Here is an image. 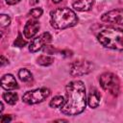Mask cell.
<instances>
[{"label":"cell","instance_id":"5","mask_svg":"<svg viewBox=\"0 0 123 123\" xmlns=\"http://www.w3.org/2000/svg\"><path fill=\"white\" fill-rule=\"evenodd\" d=\"M50 95V90L47 87H40L27 91L22 96V101L29 105L40 103Z\"/></svg>","mask_w":123,"mask_h":123},{"label":"cell","instance_id":"13","mask_svg":"<svg viewBox=\"0 0 123 123\" xmlns=\"http://www.w3.org/2000/svg\"><path fill=\"white\" fill-rule=\"evenodd\" d=\"M18 77H19V79H20L22 82H24V83H29V82H31V81L33 80V75H32V73H31L28 69H26V68H21V69L18 71Z\"/></svg>","mask_w":123,"mask_h":123},{"label":"cell","instance_id":"25","mask_svg":"<svg viewBox=\"0 0 123 123\" xmlns=\"http://www.w3.org/2000/svg\"><path fill=\"white\" fill-rule=\"evenodd\" d=\"M57 122H66L67 120H65V119H58V120H56Z\"/></svg>","mask_w":123,"mask_h":123},{"label":"cell","instance_id":"18","mask_svg":"<svg viewBox=\"0 0 123 123\" xmlns=\"http://www.w3.org/2000/svg\"><path fill=\"white\" fill-rule=\"evenodd\" d=\"M10 23H11V18L9 15L4 14V13L0 15V24L2 27H7L10 25Z\"/></svg>","mask_w":123,"mask_h":123},{"label":"cell","instance_id":"15","mask_svg":"<svg viewBox=\"0 0 123 123\" xmlns=\"http://www.w3.org/2000/svg\"><path fill=\"white\" fill-rule=\"evenodd\" d=\"M37 61L38 64L43 65V66H48L54 62V58L51 56H47V55H41L37 58Z\"/></svg>","mask_w":123,"mask_h":123},{"label":"cell","instance_id":"21","mask_svg":"<svg viewBox=\"0 0 123 123\" xmlns=\"http://www.w3.org/2000/svg\"><path fill=\"white\" fill-rule=\"evenodd\" d=\"M11 120H12V117H11V115H9V114H4V115H2L1 118H0V122H2V123L10 122Z\"/></svg>","mask_w":123,"mask_h":123},{"label":"cell","instance_id":"10","mask_svg":"<svg viewBox=\"0 0 123 123\" xmlns=\"http://www.w3.org/2000/svg\"><path fill=\"white\" fill-rule=\"evenodd\" d=\"M1 86L4 89H15L18 87L15 78L12 74H5L1 78Z\"/></svg>","mask_w":123,"mask_h":123},{"label":"cell","instance_id":"17","mask_svg":"<svg viewBox=\"0 0 123 123\" xmlns=\"http://www.w3.org/2000/svg\"><path fill=\"white\" fill-rule=\"evenodd\" d=\"M42 12H43V10L41 8H34L30 11V15L37 19V18H39L41 15H42Z\"/></svg>","mask_w":123,"mask_h":123},{"label":"cell","instance_id":"11","mask_svg":"<svg viewBox=\"0 0 123 123\" xmlns=\"http://www.w3.org/2000/svg\"><path fill=\"white\" fill-rule=\"evenodd\" d=\"M100 100H101V95H100L99 91L96 88L90 87V90H89V93H88V97H87L88 106L90 108H92V109H95L100 104Z\"/></svg>","mask_w":123,"mask_h":123},{"label":"cell","instance_id":"6","mask_svg":"<svg viewBox=\"0 0 123 123\" xmlns=\"http://www.w3.org/2000/svg\"><path fill=\"white\" fill-rule=\"evenodd\" d=\"M94 68V64L88 61H75L70 65V74L73 77L83 76L91 72Z\"/></svg>","mask_w":123,"mask_h":123},{"label":"cell","instance_id":"19","mask_svg":"<svg viewBox=\"0 0 123 123\" xmlns=\"http://www.w3.org/2000/svg\"><path fill=\"white\" fill-rule=\"evenodd\" d=\"M26 43H27V42L22 38V35L19 33L18 36H17V37L15 38V40H14V42H13L14 46H17V47H24V46L26 45Z\"/></svg>","mask_w":123,"mask_h":123},{"label":"cell","instance_id":"27","mask_svg":"<svg viewBox=\"0 0 123 123\" xmlns=\"http://www.w3.org/2000/svg\"><path fill=\"white\" fill-rule=\"evenodd\" d=\"M3 110H4V105H3V103L1 102V111H3Z\"/></svg>","mask_w":123,"mask_h":123},{"label":"cell","instance_id":"8","mask_svg":"<svg viewBox=\"0 0 123 123\" xmlns=\"http://www.w3.org/2000/svg\"><path fill=\"white\" fill-rule=\"evenodd\" d=\"M101 20L105 23L123 25V9H115L104 13L101 16Z\"/></svg>","mask_w":123,"mask_h":123},{"label":"cell","instance_id":"12","mask_svg":"<svg viewBox=\"0 0 123 123\" xmlns=\"http://www.w3.org/2000/svg\"><path fill=\"white\" fill-rule=\"evenodd\" d=\"M93 5V0H76L72 6L76 11L79 12H86L91 9Z\"/></svg>","mask_w":123,"mask_h":123},{"label":"cell","instance_id":"22","mask_svg":"<svg viewBox=\"0 0 123 123\" xmlns=\"http://www.w3.org/2000/svg\"><path fill=\"white\" fill-rule=\"evenodd\" d=\"M7 63H9V61H8L4 56H1V65L4 66V65H6Z\"/></svg>","mask_w":123,"mask_h":123},{"label":"cell","instance_id":"1","mask_svg":"<svg viewBox=\"0 0 123 123\" xmlns=\"http://www.w3.org/2000/svg\"><path fill=\"white\" fill-rule=\"evenodd\" d=\"M66 100L61 111L66 115H77L82 113L86 105V87L82 81H72L65 87Z\"/></svg>","mask_w":123,"mask_h":123},{"label":"cell","instance_id":"16","mask_svg":"<svg viewBox=\"0 0 123 123\" xmlns=\"http://www.w3.org/2000/svg\"><path fill=\"white\" fill-rule=\"evenodd\" d=\"M3 99L10 105H14L17 102L18 96L15 92H5L3 94Z\"/></svg>","mask_w":123,"mask_h":123},{"label":"cell","instance_id":"4","mask_svg":"<svg viewBox=\"0 0 123 123\" xmlns=\"http://www.w3.org/2000/svg\"><path fill=\"white\" fill-rule=\"evenodd\" d=\"M102 88L110 92L113 96H117L120 92V82L118 77L111 72H105L99 78Z\"/></svg>","mask_w":123,"mask_h":123},{"label":"cell","instance_id":"24","mask_svg":"<svg viewBox=\"0 0 123 123\" xmlns=\"http://www.w3.org/2000/svg\"><path fill=\"white\" fill-rule=\"evenodd\" d=\"M38 2V0H31L30 1V5H35V4H37Z\"/></svg>","mask_w":123,"mask_h":123},{"label":"cell","instance_id":"2","mask_svg":"<svg viewBox=\"0 0 123 123\" xmlns=\"http://www.w3.org/2000/svg\"><path fill=\"white\" fill-rule=\"evenodd\" d=\"M98 41L106 48L123 51V30L116 27H108L99 32Z\"/></svg>","mask_w":123,"mask_h":123},{"label":"cell","instance_id":"9","mask_svg":"<svg viewBox=\"0 0 123 123\" xmlns=\"http://www.w3.org/2000/svg\"><path fill=\"white\" fill-rule=\"evenodd\" d=\"M39 30V23L36 19H30L26 22L24 29H23V34L26 38H32Z\"/></svg>","mask_w":123,"mask_h":123},{"label":"cell","instance_id":"20","mask_svg":"<svg viewBox=\"0 0 123 123\" xmlns=\"http://www.w3.org/2000/svg\"><path fill=\"white\" fill-rule=\"evenodd\" d=\"M43 51H44V52H46V53H48V54H53V53H55L57 50L54 48V46L46 44V45L43 47Z\"/></svg>","mask_w":123,"mask_h":123},{"label":"cell","instance_id":"23","mask_svg":"<svg viewBox=\"0 0 123 123\" xmlns=\"http://www.w3.org/2000/svg\"><path fill=\"white\" fill-rule=\"evenodd\" d=\"M21 0H6V3L8 5H14V4H17L18 2H20Z\"/></svg>","mask_w":123,"mask_h":123},{"label":"cell","instance_id":"7","mask_svg":"<svg viewBox=\"0 0 123 123\" xmlns=\"http://www.w3.org/2000/svg\"><path fill=\"white\" fill-rule=\"evenodd\" d=\"M51 40H52V36H51L48 32H45V33L41 34L40 36L35 37V38L30 42L29 50H30V52H32V53L37 52L38 50H40L41 48H43L46 44L50 43Z\"/></svg>","mask_w":123,"mask_h":123},{"label":"cell","instance_id":"3","mask_svg":"<svg viewBox=\"0 0 123 123\" xmlns=\"http://www.w3.org/2000/svg\"><path fill=\"white\" fill-rule=\"evenodd\" d=\"M51 26L57 30L73 27L78 23L76 13L69 8H59L51 12Z\"/></svg>","mask_w":123,"mask_h":123},{"label":"cell","instance_id":"26","mask_svg":"<svg viewBox=\"0 0 123 123\" xmlns=\"http://www.w3.org/2000/svg\"><path fill=\"white\" fill-rule=\"evenodd\" d=\"M53 1V3H56V4H58V3H60L62 0H52Z\"/></svg>","mask_w":123,"mask_h":123},{"label":"cell","instance_id":"14","mask_svg":"<svg viewBox=\"0 0 123 123\" xmlns=\"http://www.w3.org/2000/svg\"><path fill=\"white\" fill-rule=\"evenodd\" d=\"M64 103H65V100H64L63 96L57 95V96H55V97L52 98V100L50 101L49 105H50L51 108H55V109H56V108H61V107H62V106L64 105Z\"/></svg>","mask_w":123,"mask_h":123}]
</instances>
